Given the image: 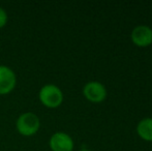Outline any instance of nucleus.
Returning a JSON list of instances; mask_svg holds the SVG:
<instances>
[{
  "mask_svg": "<svg viewBox=\"0 0 152 151\" xmlns=\"http://www.w3.org/2000/svg\"><path fill=\"white\" fill-rule=\"evenodd\" d=\"M7 23V14L3 8L0 6V28L4 27Z\"/></svg>",
  "mask_w": 152,
  "mask_h": 151,
  "instance_id": "obj_8",
  "label": "nucleus"
},
{
  "mask_svg": "<svg viewBox=\"0 0 152 151\" xmlns=\"http://www.w3.org/2000/svg\"><path fill=\"white\" fill-rule=\"evenodd\" d=\"M40 103L51 109L58 108L63 101V93L56 85L47 84L39 90L38 93Z\"/></svg>",
  "mask_w": 152,
  "mask_h": 151,
  "instance_id": "obj_1",
  "label": "nucleus"
},
{
  "mask_svg": "<svg viewBox=\"0 0 152 151\" xmlns=\"http://www.w3.org/2000/svg\"><path fill=\"white\" fill-rule=\"evenodd\" d=\"M130 37L136 46L141 48L148 47L152 44V29L146 25H139L132 31Z\"/></svg>",
  "mask_w": 152,
  "mask_h": 151,
  "instance_id": "obj_6",
  "label": "nucleus"
},
{
  "mask_svg": "<svg viewBox=\"0 0 152 151\" xmlns=\"http://www.w3.org/2000/svg\"><path fill=\"white\" fill-rule=\"evenodd\" d=\"M17 84V77L12 69L5 65H0V95L8 94Z\"/></svg>",
  "mask_w": 152,
  "mask_h": 151,
  "instance_id": "obj_4",
  "label": "nucleus"
},
{
  "mask_svg": "<svg viewBox=\"0 0 152 151\" xmlns=\"http://www.w3.org/2000/svg\"><path fill=\"white\" fill-rule=\"evenodd\" d=\"M83 94L89 101L94 104L102 103L107 97V89L104 84L97 81L88 82L83 88Z\"/></svg>",
  "mask_w": 152,
  "mask_h": 151,
  "instance_id": "obj_3",
  "label": "nucleus"
},
{
  "mask_svg": "<svg viewBox=\"0 0 152 151\" xmlns=\"http://www.w3.org/2000/svg\"><path fill=\"white\" fill-rule=\"evenodd\" d=\"M49 145L52 151H72L74 141L72 137L63 131H57L51 137Z\"/></svg>",
  "mask_w": 152,
  "mask_h": 151,
  "instance_id": "obj_5",
  "label": "nucleus"
},
{
  "mask_svg": "<svg viewBox=\"0 0 152 151\" xmlns=\"http://www.w3.org/2000/svg\"><path fill=\"white\" fill-rule=\"evenodd\" d=\"M137 133L144 141L152 142V118H144L137 125Z\"/></svg>",
  "mask_w": 152,
  "mask_h": 151,
  "instance_id": "obj_7",
  "label": "nucleus"
},
{
  "mask_svg": "<svg viewBox=\"0 0 152 151\" xmlns=\"http://www.w3.org/2000/svg\"><path fill=\"white\" fill-rule=\"evenodd\" d=\"M79 151H90V150H88V149H80Z\"/></svg>",
  "mask_w": 152,
  "mask_h": 151,
  "instance_id": "obj_9",
  "label": "nucleus"
},
{
  "mask_svg": "<svg viewBox=\"0 0 152 151\" xmlns=\"http://www.w3.org/2000/svg\"><path fill=\"white\" fill-rule=\"evenodd\" d=\"M16 126L18 131L23 136L30 137L35 135L40 126V121L37 115L32 112H26L19 116L17 119Z\"/></svg>",
  "mask_w": 152,
  "mask_h": 151,
  "instance_id": "obj_2",
  "label": "nucleus"
}]
</instances>
